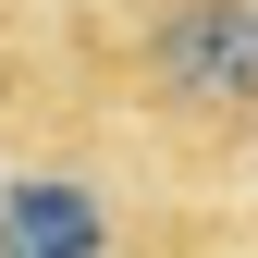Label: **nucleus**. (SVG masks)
<instances>
[{
  "instance_id": "7ed1b4c3",
  "label": "nucleus",
  "mask_w": 258,
  "mask_h": 258,
  "mask_svg": "<svg viewBox=\"0 0 258 258\" xmlns=\"http://www.w3.org/2000/svg\"><path fill=\"white\" fill-rule=\"evenodd\" d=\"M49 136V0H0V148Z\"/></svg>"
},
{
  "instance_id": "f257e3e1",
  "label": "nucleus",
  "mask_w": 258,
  "mask_h": 258,
  "mask_svg": "<svg viewBox=\"0 0 258 258\" xmlns=\"http://www.w3.org/2000/svg\"><path fill=\"white\" fill-rule=\"evenodd\" d=\"M160 184L258 160V0H49V136Z\"/></svg>"
},
{
  "instance_id": "f03ea898",
  "label": "nucleus",
  "mask_w": 258,
  "mask_h": 258,
  "mask_svg": "<svg viewBox=\"0 0 258 258\" xmlns=\"http://www.w3.org/2000/svg\"><path fill=\"white\" fill-rule=\"evenodd\" d=\"M0 258H221V209L99 148H13Z\"/></svg>"
}]
</instances>
